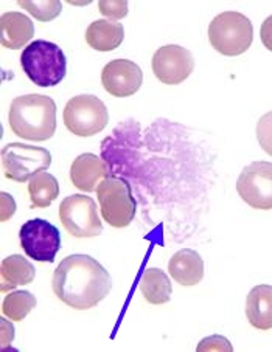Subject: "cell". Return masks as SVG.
<instances>
[{"mask_svg": "<svg viewBox=\"0 0 272 352\" xmlns=\"http://www.w3.org/2000/svg\"><path fill=\"white\" fill-rule=\"evenodd\" d=\"M52 289L65 306L87 311L106 298L112 281L109 272L92 256L72 254L54 270Z\"/></svg>", "mask_w": 272, "mask_h": 352, "instance_id": "cell-1", "label": "cell"}, {"mask_svg": "<svg viewBox=\"0 0 272 352\" xmlns=\"http://www.w3.org/2000/svg\"><path fill=\"white\" fill-rule=\"evenodd\" d=\"M125 39L123 25L107 19L95 21L86 30V42L96 52H112Z\"/></svg>", "mask_w": 272, "mask_h": 352, "instance_id": "cell-17", "label": "cell"}, {"mask_svg": "<svg viewBox=\"0 0 272 352\" xmlns=\"http://www.w3.org/2000/svg\"><path fill=\"white\" fill-rule=\"evenodd\" d=\"M143 82V72L128 59H116L105 65L101 72V84L106 92L117 98L134 95Z\"/></svg>", "mask_w": 272, "mask_h": 352, "instance_id": "cell-12", "label": "cell"}, {"mask_svg": "<svg viewBox=\"0 0 272 352\" xmlns=\"http://www.w3.org/2000/svg\"><path fill=\"white\" fill-rule=\"evenodd\" d=\"M151 67L160 82L167 86H176L184 82L195 70V59L184 47L163 45L154 53Z\"/></svg>", "mask_w": 272, "mask_h": 352, "instance_id": "cell-11", "label": "cell"}, {"mask_svg": "<svg viewBox=\"0 0 272 352\" xmlns=\"http://www.w3.org/2000/svg\"><path fill=\"white\" fill-rule=\"evenodd\" d=\"M0 197H2V204H0V211H2V216H0V219H2V222H7L10 217L14 214L16 202H14V199L7 192L0 194Z\"/></svg>", "mask_w": 272, "mask_h": 352, "instance_id": "cell-26", "label": "cell"}, {"mask_svg": "<svg viewBox=\"0 0 272 352\" xmlns=\"http://www.w3.org/2000/svg\"><path fill=\"white\" fill-rule=\"evenodd\" d=\"M145 300L151 305H165L171 298V281L160 269H147L138 284Z\"/></svg>", "mask_w": 272, "mask_h": 352, "instance_id": "cell-19", "label": "cell"}, {"mask_svg": "<svg viewBox=\"0 0 272 352\" xmlns=\"http://www.w3.org/2000/svg\"><path fill=\"white\" fill-rule=\"evenodd\" d=\"M8 121L19 138L47 142L56 131V104L47 95L17 96L11 102Z\"/></svg>", "mask_w": 272, "mask_h": 352, "instance_id": "cell-2", "label": "cell"}, {"mask_svg": "<svg viewBox=\"0 0 272 352\" xmlns=\"http://www.w3.org/2000/svg\"><path fill=\"white\" fill-rule=\"evenodd\" d=\"M260 38H262L263 45L272 52V16L266 17V21L262 23L260 28Z\"/></svg>", "mask_w": 272, "mask_h": 352, "instance_id": "cell-27", "label": "cell"}, {"mask_svg": "<svg viewBox=\"0 0 272 352\" xmlns=\"http://www.w3.org/2000/svg\"><path fill=\"white\" fill-rule=\"evenodd\" d=\"M98 10L107 21H120L128 14V2L126 0H100Z\"/></svg>", "mask_w": 272, "mask_h": 352, "instance_id": "cell-23", "label": "cell"}, {"mask_svg": "<svg viewBox=\"0 0 272 352\" xmlns=\"http://www.w3.org/2000/svg\"><path fill=\"white\" fill-rule=\"evenodd\" d=\"M237 191L255 210H272V163L253 162L241 171Z\"/></svg>", "mask_w": 272, "mask_h": 352, "instance_id": "cell-10", "label": "cell"}, {"mask_svg": "<svg viewBox=\"0 0 272 352\" xmlns=\"http://www.w3.org/2000/svg\"><path fill=\"white\" fill-rule=\"evenodd\" d=\"M34 36V25L28 16L17 11L5 13L0 17V41L5 48L19 50Z\"/></svg>", "mask_w": 272, "mask_h": 352, "instance_id": "cell-15", "label": "cell"}, {"mask_svg": "<svg viewBox=\"0 0 272 352\" xmlns=\"http://www.w3.org/2000/svg\"><path fill=\"white\" fill-rule=\"evenodd\" d=\"M101 216L114 228L128 227L136 216L131 185L122 177H106L96 186Z\"/></svg>", "mask_w": 272, "mask_h": 352, "instance_id": "cell-5", "label": "cell"}, {"mask_svg": "<svg viewBox=\"0 0 272 352\" xmlns=\"http://www.w3.org/2000/svg\"><path fill=\"white\" fill-rule=\"evenodd\" d=\"M52 165V154L45 148L23 143H10L2 149V171L10 180H32L36 174L44 173Z\"/></svg>", "mask_w": 272, "mask_h": 352, "instance_id": "cell-7", "label": "cell"}, {"mask_svg": "<svg viewBox=\"0 0 272 352\" xmlns=\"http://www.w3.org/2000/svg\"><path fill=\"white\" fill-rule=\"evenodd\" d=\"M196 351L204 352V351H233L232 343L229 342L226 337L222 336H210L205 337L201 343L196 346Z\"/></svg>", "mask_w": 272, "mask_h": 352, "instance_id": "cell-25", "label": "cell"}, {"mask_svg": "<svg viewBox=\"0 0 272 352\" xmlns=\"http://www.w3.org/2000/svg\"><path fill=\"white\" fill-rule=\"evenodd\" d=\"M168 272L180 286H198L204 278V261L198 252L184 248L173 254L168 263Z\"/></svg>", "mask_w": 272, "mask_h": 352, "instance_id": "cell-14", "label": "cell"}, {"mask_svg": "<svg viewBox=\"0 0 272 352\" xmlns=\"http://www.w3.org/2000/svg\"><path fill=\"white\" fill-rule=\"evenodd\" d=\"M0 324H2V349L7 351L8 344L13 342L14 338V327L13 324L8 323L7 318H5V315L0 318Z\"/></svg>", "mask_w": 272, "mask_h": 352, "instance_id": "cell-28", "label": "cell"}, {"mask_svg": "<svg viewBox=\"0 0 272 352\" xmlns=\"http://www.w3.org/2000/svg\"><path fill=\"white\" fill-rule=\"evenodd\" d=\"M21 8L28 11L30 14L41 22H48L56 19L61 14L63 3L59 0H45V2H30V0H19Z\"/></svg>", "mask_w": 272, "mask_h": 352, "instance_id": "cell-22", "label": "cell"}, {"mask_svg": "<svg viewBox=\"0 0 272 352\" xmlns=\"http://www.w3.org/2000/svg\"><path fill=\"white\" fill-rule=\"evenodd\" d=\"M19 239L27 256L39 263H53L61 248V233L44 219H32L23 223Z\"/></svg>", "mask_w": 272, "mask_h": 352, "instance_id": "cell-9", "label": "cell"}, {"mask_svg": "<svg viewBox=\"0 0 272 352\" xmlns=\"http://www.w3.org/2000/svg\"><path fill=\"white\" fill-rule=\"evenodd\" d=\"M34 276V265L21 254L5 258L0 265V292L5 294L17 286H27Z\"/></svg>", "mask_w": 272, "mask_h": 352, "instance_id": "cell-18", "label": "cell"}, {"mask_svg": "<svg viewBox=\"0 0 272 352\" xmlns=\"http://www.w3.org/2000/svg\"><path fill=\"white\" fill-rule=\"evenodd\" d=\"M63 227L78 239L96 238L103 232V223L94 199L83 194L65 197L59 205Z\"/></svg>", "mask_w": 272, "mask_h": 352, "instance_id": "cell-8", "label": "cell"}, {"mask_svg": "<svg viewBox=\"0 0 272 352\" xmlns=\"http://www.w3.org/2000/svg\"><path fill=\"white\" fill-rule=\"evenodd\" d=\"M28 194L33 208H45L59 196V184L54 175L39 173L30 180Z\"/></svg>", "mask_w": 272, "mask_h": 352, "instance_id": "cell-20", "label": "cell"}, {"mask_svg": "<svg viewBox=\"0 0 272 352\" xmlns=\"http://www.w3.org/2000/svg\"><path fill=\"white\" fill-rule=\"evenodd\" d=\"M36 298L28 290L11 292L2 302V314L11 321H22L36 307Z\"/></svg>", "mask_w": 272, "mask_h": 352, "instance_id": "cell-21", "label": "cell"}, {"mask_svg": "<svg viewBox=\"0 0 272 352\" xmlns=\"http://www.w3.org/2000/svg\"><path fill=\"white\" fill-rule=\"evenodd\" d=\"M257 140L266 154L272 155V112L264 113L257 123Z\"/></svg>", "mask_w": 272, "mask_h": 352, "instance_id": "cell-24", "label": "cell"}, {"mask_svg": "<svg viewBox=\"0 0 272 352\" xmlns=\"http://www.w3.org/2000/svg\"><path fill=\"white\" fill-rule=\"evenodd\" d=\"M246 317L255 329H272V286L260 284L251 290L246 298Z\"/></svg>", "mask_w": 272, "mask_h": 352, "instance_id": "cell-16", "label": "cell"}, {"mask_svg": "<svg viewBox=\"0 0 272 352\" xmlns=\"http://www.w3.org/2000/svg\"><path fill=\"white\" fill-rule=\"evenodd\" d=\"M109 177V169L100 157L94 154L78 155L70 166V180L78 190L92 192L101 184V179Z\"/></svg>", "mask_w": 272, "mask_h": 352, "instance_id": "cell-13", "label": "cell"}, {"mask_svg": "<svg viewBox=\"0 0 272 352\" xmlns=\"http://www.w3.org/2000/svg\"><path fill=\"white\" fill-rule=\"evenodd\" d=\"M64 124L78 137H92L107 126L109 113L98 96L78 95L69 100L64 109Z\"/></svg>", "mask_w": 272, "mask_h": 352, "instance_id": "cell-6", "label": "cell"}, {"mask_svg": "<svg viewBox=\"0 0 272 352\" xmlns=\"http://www.w3.org/2000/svg\"><path fill=\"white\" fill-rule=\"evenodd\" d=\"M209 41L218 53L224 56H240L252 45V22L238 11L218 14L209 25Z\"/></svg>", "mask_w": 272, "mask_h": 352, "instance_id": "cell-4", "label": "cell"}, {"mask_svg": "<svg viewBox=\"0 0 272 352\" xmlns=\"http://www.w3.org/2000/svg\"><path fill=\"white\" fill-rule=\"evenodd\" d=\"M21 65L28 80L39 87L58 86L67 74V59L61 47L44 39L23 48Z\"/></svg>", "mask_w": 272, "mask_h": 352, "instance_id": "cell-3", "label": "cell"}]
</instances>
